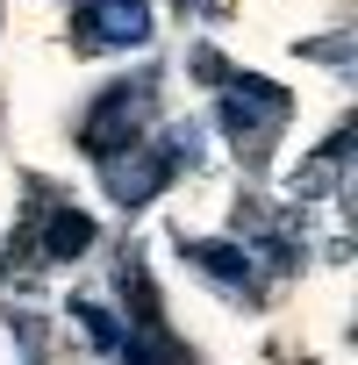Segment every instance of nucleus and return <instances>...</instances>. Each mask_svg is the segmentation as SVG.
Returning <instances> with one entry per match:
<instances>
[{"label": "nucleus", "mask_w": 358, "mask_h": 365, "mask_svg": "<svg viewBox=\"0 0 358 365\" xmlns=\"http://www.w3.org/2000/svg\"><path fill=\"white\" fill-rule=\"evenodd\" d=\"M194 158H201V136H194V129H165L158 143H129V158H108L101 179H108L115 208L129 215V208L158 201V194H165V179H172L179 165H194Z\"/></svg>", "instance_id": "obj_1"}, {"label": "nucleus", "mask_w": 358, "mask_h": 365, "mask_svg": "<svg viewBox=\"0 0 358 365\" xmlns=\"http://www.w3.org/2000/svg\"><path fill=\"white\" fill-rule=\"evenodd\" d=\"M150 108H158V79H150V72H143V79H122V86H108V93L86 108V122H79V150H86L93 165L122 158L129 143H143V129H150Z\"/></svg>", "instance_id": "obj_2"}, {"label": "nucleus", "mask_w": 358, "mask_h": 365, "mask_svg": "<svg viewBox=\"0 0 358 365\" xmlns=\"http://www.w3.org/2000/svg\"><path fill=\"white\" fill-rule=\"evenodd\" d=\"M287 108H294V93L272 86V79H258V72H230V79H223V129H230L237 150H251V158L272 143V129L287 122Z\"/></svg>", "instance_id": "obj_3"}, {"label": "nucleus", "mask_w": 358, "mask_h": 365, "mask_svg": "<svg viewBox=\"0 0 358 365\" xmlns=\"http://www.w3.org/2000/svg\"><path fill=\"white\" fill-rule=\"evenodd\" d=\"M150 43V0H79L72 51H143Z\"/></svg>", "instance_id": "obj_4"}, {"label": "nucleus", "mask_w": 358, "mask_h": 365, "mask_svg": "<svg viewBox=\"0 0 358 365\" xmlns=\"http://www.w3.org/2000/svg\"><path fill=\"white\" fill-rule=\"evenodd\" d=\"M179 258H187L201 279H215L223 294L258 301V265H251V251H244V244H230V237H179Z\"/></svg>", "instance_id": "obj_5"}, {"label": "nucleus", "mask_w": 358, "mask_h": 365, "mask_svg": "<svg viewBox=\"0 0 358 365\" xmlns=\"http://www.w3.org/2000/svg\"><path fill=\"white\" fill-rule=\"evenodd\" d=\"M86 244H93V215L65 201V208H51V215H44V244H36V258H44V265H72Z\"/></svg>", "instance_id": "obj_6"}, {"label": "nucleus", "mask_w": 358, "mask_h": 365, "mask_svg": "<svg viewBox=\"0 0 358 365\" xmlns=\"http://www.w3.org/2000/svg\"><path fill=\"white\" fill-rule=\"evenodd\" d=\"M115 279H122V301H129V329H143V336H150V329H165V308H158V287H150V265H143L136 251L122 258V272H115Z\"/></svg>", "instance_id": "obj_7"}, {"label": "nucleus", "mask_w": 358, "mask_h": 365, "mask_svg": "<svg viewBox=\"0 0 358 365\" xmlns=\"http://www.w3.org/2000/svg\"><path fill=\"white\" fill-rule=\"evenodd\" d=\"M72 315H79V329H86L101 351H122V336H129V329H122V322H115L101 301H72Z\"/></svg>", "instance_id": "obj_8"}, {"label": "nucleus", "mask_w": 358, "mask_h": 365, "mask_svg": "<svg viewBox=\"0 0 358 365\" xmlns=\"http://www.w3.org/2000/svg\"><path fill=\"white\" fill-rule=\"evenodd\" d=\"M194 72H201V79H230V65H223L215 51H194Z\"/></svg>", "instance_id": "obj_9"}]
</instances>
